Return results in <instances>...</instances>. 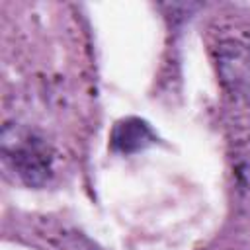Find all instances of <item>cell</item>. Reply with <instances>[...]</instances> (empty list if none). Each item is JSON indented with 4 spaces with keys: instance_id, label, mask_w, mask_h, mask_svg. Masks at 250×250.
I'll list each match as a JSON object with an SVG mask.
<instances>
[{
    "instance_id": "obj_1",
    "label": "cell",
    "mask_w": 250,
    "mask_h": 250,
    "mask_svg": "<svg viewBox=\"0 0 250 250\" xmlns=\"http://www.w3.org/2000/svg\"><path fill=\"white\" fill-rule=\"evenodd\" d=\"M2 156L18 178L33 188L49 182L53 174V154L49 145L33 131L6 123L0 137Z\"/></svg>"
},
{
    "instance_id": "obj_2",
    "label": "cell",
    "mask_w": 250,
    "mask_h": 250,
    "mask_svg": "<svg viewBox=\"0 0 250 250\" xmlns=\"http://www.w3.org/2000/svg\"><path fill=\"white\" fill-rule=\"evenodd\" d=\"M109 141L113 150L121 154H133L150 146L156 141V135L152 133L146 121L139 117H125L115 123Z\"/></svg>"
}]
</instances>
